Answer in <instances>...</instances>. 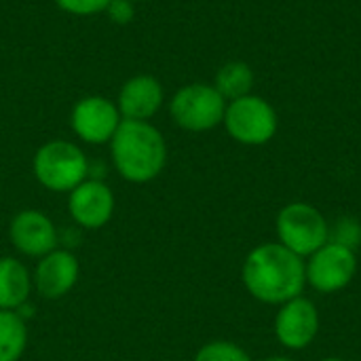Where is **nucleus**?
<instances>
[{"label": "nucleus", "mask_w": 361, "mask_h": 361, "mask_svg": "<svg viewBox=\"0 0 361 361\" xmlns=\"http://www.w3.org/2000/svg\"><path fill=\"white\" fill-rule=\"evenodd\" d=\"M241 279L252 298L279 307L302 296L307 288L305 258L296 256L279 241L262 243L245 256Z\"/></svg>", "instance_id": "obj_1"}, {"label": "nucleus", "mask_w": 361, "mask_h": 361, "mask_svg": "<svg viewBox=\"0 0 361 361\" xmlns=\"http://www.w3.org/2000/svg\"><path fill=\"white\" fill-rule=\"evenodd\" d=\"M110 159L123 180L148 184L167 165V142L150 121H123L110 140Z\"/></svg>", "instance_id": "obj_2"}, {"label": "nucleus", "mask_w": 361, "mask_h": 361, "mask_svg": "<svg viewBox=\"0 0 361 361\" xmlns=\"http://www.w3.org/2000/svg\"><path fill=\"white\" fill-rule=\"evenodd\" d=\"M32 171L42 188L51 192H70L89 178V159L78 144L51 140L36 150Z\"/></svg>", "instance_id": "obj_3"}, {"label": "nucleus", "mask_w": 361, "mask_h": 361, "mask_svg": "<svg viewBox=\"0 0 361 361\" xmlns=\"http://www.w3.org/2000/svg\"><path fill=\"white\" fill-rule=\"evenodd\" d=\"M226 99L209 82H188L180 87L169 99V114L173 123L190 133H205L222 125Z\"/></svg>", "instance_id": "obj_4"}, {"label": "nucleus", "mask_w": 361, "mask_h": 361, "mask_svg": "<svg viewBox=\"0 0 361 361\" xmlns=\"http://www.w3.org/2000/svg\"><path fill=\"white\" fill-rule=\"evenodd\" d=\"M275 231L279 243L305 260L330 241V224L326 216L305 201L288 203L279 209Z\"/></svg>", "instance_id": "obj_5"}, {"label": "nucleus", "mask_w": 361, "mask_h": 361, "mask_svg": "<svg viewBox=\"0 0 361 361\" xmlns=\"http://www.w3.org/2000/svg\"><path fill=\"white\" fill-rule=\"evenodd\" d=\"M222 125L235 142L243 146H264L275 137L279 116L273 104L250 93L226 104Z\"/></svg>", "instance_id": "obj_6"}, {"label": "nucleus", "mask_w": 361, "mask_h": 361, "mask_svg": "<svg viewBox=\"0 0 361 361\" xmlns=\"http://www.w3.org/2000/svg\"><path fill=\"white\" fill-rule=\"evenodd\" d=\"M307 286L319 294H336L345 290L357 273V254L355 250L328 241L317 252L305 260Z\"/></svg>", "instance_id": "obj_7"}, {"label": "nucleus", "mask_w": 361, "mask_h": 361, "mask_svg": "<svg viewBox=\"0 0 361 361\" xmlns=\"http://www.w3.org/2000/svg\"><path fill=\"white\" fill-rule=\"evenodd\" d=\"M123 116L116 108V102L104 95H87L80 97L70 114V125L76 137L85 144L99 146L110 144L112 135L116 133Z\"/></svg>", "instance_id": "obj_8"}, {"label": "nucleus", "mask_w": 361, "mask_h": 361, "mask_svg": "<svg viewBox=\"0 0 361 361\" xmlns=\"http://www.w3.org/2000/svg\"><path fill=\"white\" fill-rule=\"evenodd\" d=\"M114 207L116 199L112 188L97 178H87L68 192V212L72 220L87 231L104 228L112 220Z\"/></svg>", "instance_id": "obj_9"}, {"label": "nucleus", "mask_w": 361, "mask_h": 361, "mask_svg": "<svg viewBox=\"0 0 361 361\" xmlns=\"http://www.w3.org/2000/svg\"><path fill=\"white\" fill-rule=\"evenodd\" d=\"M273 328L279 345H283L290 351H302L317 338L319 332L317 307L309 298L296 296L279 305Z\"/></svg>", "instance_id": "obj_10"}, {"label": "nucleus", "mask_w": 361, "mask_h": 361, "mask_svg": "<svg viewBox=\"0 0 361 361\" xmlns=\"http://www.w3.org/2000/svg\"><path fill=\"white\" fill-rule=\"evenodd\" d=\"M11 245L27 258H42L57 250V226L40 209H21L11 218L8 224Z\"/></svg>", "instance_id": "obj_11"}, {"label": "nucleus", "mask_w": 361, "mask_h": 361, "mask_svg": "<svg viewBox=\"0 0 361 361\" xmlns=\"http://www.w3.org/2000/svg\"><path fill=\"white\" fill-rule=\"evenodd\" d=\"M80 275L78 258L68 250H53L47 256L38 258L34 271V290L44 300H59L68 296Z\"/></svg>", "instance_id": "obj_12"}, {"label": "nucleus", "mask_w": 361, "mask_h": 361, "mask_svg": "<svg viewBox=\"0 0 361 361\" xmlns=\"http://www.w3.org/2000/svg\"><path fill=\"white\" fill-rule=\"evenodd\" d=\"M165 102L163 85L152 74H135L123 82L116 97V108L123 121H152Z\"/></svg>", "instance_id": "obj_13"}, {"label": "nucleus", "mask_w": 361, "mask_h": 361, "mask_svg": "<svg viewBox=\"0 0 361 361\" xmlns=\"http://www.w3.org/2000/svg\"><path fill=\"white\" fill-rule=\"evenodd\" d=\"M32 290H34V281L27 267L13 256H2L0 258V309L2 311L21 309L27 302Z\"/></svg>", "instance_id": "obj_14"}, {"label": "nucleus", "mask_w": 361, "mask_h": 361, "mask_svg": "<svg viewBox=\"0 0 361 361\" xmlns=\"http://www.w3.org/2000/svg\"><path fill=\"white\" fill-rule=\"evenodd\" d=\"M254 80L256 76H254L252 66L241 59H233V61H226L216 72V78L212 85L226 102H233L243 95H250L254 89Z\"/></svg>", "instance_id": "obj_15"}, {"label": "nucleus", "mask_w": 361, "mask_h": 361, "mask_svg": "<svg viewBox=\"0 0 361 361\" xmlns=\"http://www.w3.org/2000/svg\"><path fill=\"white\" fill-rule=\"evenodd\" d=\"M27 347V319L0 309V361H19Z\"/></svg>", "instance_id": "obj_16"}, {"label": "nucleus", "mask_w": 361, "mask_h": 361, "mask_svg": "<svg viewBox=\"0 0 361 361\" xmlns=\"http://www.w3.org/2000/svg\"><path fill=\"white\" fill-rule=\"evenodd\" d=\"M195 361H252V357L237 343H231V341H212V343L203 345L197 351Z\"/></svg>", "instance_id": "obj_17"}, {"label": "nucleus", "mask_w": 361, "mask_h": 361, "mask_svg": "<svg viewBox=\"0 0 361 361\" xmlns=\"http://www.w3.org/2000/svg\"><path fill=\"white\" fill-rule=\"evenodd\" d=\"M330 241L355 250L361 241V224L353 218H341L334 226H330Z\"/></svg>", "instance_id": "obj_18"}, {"label": "nucleus", "mask_w": 361, "mask_h": 361, "mask_svg": "<svg viewBox=\"0 0 361 361\" xmlns=\"http://www.w3.org/2000/svg\"><path fill=\"white\" fill-rule=\"evenodd\" d=\"M110 0H55V4L74 17H91V15H99L106 11Z\"/></svg>", "instance_id": "obj_19"}, {"label": "nucleus", "mask_w": 361, "mask_h": 361, "mask_svg": "<svg viewBox=\"0 0 361 361\" xmlns=\"http://www.w3.org/2000/svg\"><path fill=\"white\" fill-rule=\"evenodd\" d=\"M104 15L116 25H127L135 17V4L131 0H110Z\"/></svg>", "instance_id": "obj_20"}, {"label": "nucleus", "mask_w": 361, "mask_h": 361, "mask_svg": "<svg viewBox=\"0 0 361 361\" xmlns=\"http://www.w3.org/2000/svg\"><path fill=\"white\" fill-rule=\"evenodd\" d=\"M260 361H294L292 357H288V355H271V357H264V360Z\"/></svg>", "instance_id": "obj_21"}, {"label": "nucleus", "mask_w": 361, "mask_h": 361, "mask_svg": "<svg viewBox=\"0 0 361 361\" xmlns=\"http://www.w3.org/2000/svg\"><path fill=\"white\" fill-rule=\"evenodd\" d=\"M319 361H347V360H341V357H326V360H319Z\"/></svg>", "instance_id": "obj_22"}, {"label": "nucleus", "mask_w": 361, "mask_h": 361, "mask_svg": "<svg viewBox=\"0 0 361 361\" xmlns=\"http://www.w3.org/2000/svg\"><path fill=\"white\" fill-rule=\"evenodd\" d=\"M133 4H140V2H148V0H131Z\"/></svg>", "instance_id": "obj_23"}]
</instances>
